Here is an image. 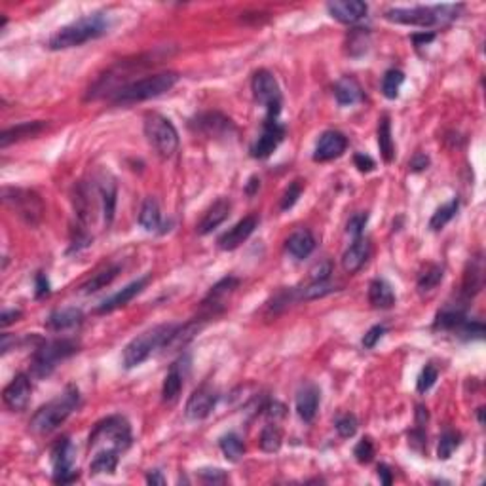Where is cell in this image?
<instances>
[{"mask_svg": "<svg viewBox=\"0 0 486 486\" xmlns=\"http://www.w3.org/2000/svg\"><path fill=\"white\" fill-rule=\"evenodd\" d=\"M108 27H111V21H108L107 13H89V16H84V18L61 27L50 38L47 47L50 50H69V47L82 46L86 42L97 40L103 35H107Z\"/></svg>", "mask_w": 486, "mask_h": 486, "instance_id": "obj_1", "label": "cell"}, {"mask_svg": "<svg viewBox=\"0 0 486 486\" xmlns=\"http://www.w3.org/2000/svg\"><path fill=\"white\" fill-rule=\"evenodd\" d=\"M78 405H80V392L77 385H69L61 395L52 399L50 403L42 405L33 414L29 422L30 431L38 433V435L55 431L78 409Z\"/></svg>", "mask_w": 486, "mask_h": 486, "instance_id": "obj_2", "label": "cell"}, {"mask_svg": "<svg viewBox=\"0 0 486 486\" xmlns=\"http://www.w3.org/2000/svg\"><path fill=\"white\" fill-rule=\"evenodd\" d=\"M179 74L177 72H158V74H152V77L139 78V80H133L125 88L118 89L116 94L111 97V101L116 107H130V105H135V103L149 101V99H154V97H160L166 91L177 84Z\"/></svg>", "mask_w": 486, "mask_h": 486, "instance_id": "obj_3", "label": "cell"}, {"mask_svg": "<svg viewBox=\"0 0 486 486\" xmlns=\"http://www.w3.org/2000/svg\"><path fill=\"white\" fill-rule=\"evenodd\" d=\"M463 10L462 4H441V6L392 8L385 12V19L392 23L412 25V27H433L452 21Z\"/></svg>", "mask_w": 486, "mask_h": 486, "instance_id": "obj_4", "label": "cell"}, {"mask_svg": "<svg viewBox=\"0 0 486 486\" xmlns=\"http://www.w3.org/2000/svg\"><path fill=\"white\" fill-rule=\"evenodd\" d=\"M175 329H177V323H164V325L152 327L133 338L124 348V356H122L124 367L133 368L141 365L142 361H147L156 350H162L166 346Z\"/></svg>", "mask_w": 486, "mask_h": 486, "instance_id": "obj_5", "label": "cell"}, {"mask_svg": "<svg viewBox=\"0 0 486 486\" xmlns=\"http://www.w3.org/2000/svg\"><path fill=\"white\" fill-rule=\"evenodd\" d=\"M78 350H80V344L72 338H57V340H46V342L42 340L33 354V363H30L33 374L38 378L50 376L61 361L78 354Z\"/></svg>", "mask_w": 486, "mask_h": 486, "instance_id": "obj_6", "label": "cell"}, {"mask_svg": "<svg viewBox=\"0 0 486 486\" xmlns=\"http://www.w3.org/2000/svg\"><path fill=\"white\" fill-rule=\"evenodd\" d=\"M145 137L160 158H171L179 149V133L171 120L158 113L145 116Z\"/></svg>", "mask_w": 486, "mask_h": 486, "instance_id": "obj_7", "label": "cell"}, {"mask_svg": "<svg viewBox=\"0 0 486 486\" xmlns=\"http://www.w3.org/2000/svg\"><path fill=\"white\" fill-rule=\"evenodd\" d=\"M2 200L25 225L38 226L42 217L46 213L42 198L35 190L29 188H4L2 190Z\"/></svg>", "mask_w": 486, "mask_h": 486, "instance_id": "obj_8", "label": "cell"}, {"mask_svg": "<svg viewBox=\"0 0 486 486\" xmlns=\"http://www.w3.org/2000/svg\"><path fill=\"white\" fill-rule=\"evenodd\" d=\"M131 427L124 416H108L101 420L95 429L89 433L88 448H95L99 443H108V448L125 451L131 445Z\"/></svg>", "mask_w": 486, "mask_h": 486, "instance_id": "obj_9", "label": "cell"}, {"mask_svg": "<svg viewBox=\"0 0 486 486\" xmlns=\"http://www.w3.org/2000/svg\"><path fill=\"white\" fill-rule=\"evenodd\" d=\"M251 89L255 95V101L266 108V118H279L281 113V89L272 72L266 69L255 72Z\"/></svg>", "mask_w": 486, "mask_h": 486, "instance_id": "obj_10", "label": "cell"}, {"mask_svg": "<svg viewBox=\"0 0 486 486\" xmlns=\"http://www.w3.org/2000/svg\"><path fill=\"white\" fill-rule=\"evenodd\" d=\"M77 448L69 437H63L52 448V465H54V480L57 485H71L78 480L80 473L74 469Z\"/></svg>", "mask_w": 486, "mask_h": 486, "instance_id": "obj_11", "label": "cell"}, {"mask_svg": "<svg viewBox=\"0 0 486 486\" xmlns=\"http://www.w3.org/2000/svg\"><path fill=\"white\" fill-rule=\"evenodd\" d=\"M237 287H239V279L234 278V276L222 278L219 283H215L213 287H211V290L208 293V297L203 298V303H202L203 317L209 320V317H215L217 314H220V312L226 308L228 298L236 293Z\"/></svg>", "mask_w": 486, "mask_h": 486, "instance_id": "obj_12", "label": "cell"}, {"mask_svg": "<svg viewBox=\"0 0 486 486\" xmlns=\"http://www.w3.org/2000/svg\"><path fill=\"white\" fill-rule=\"evenodd\" d=\"M285 128L279 124L278 118H266L262 124V133L251 145V156L256 160H266L273 150L278 149L279 142L283 141Z\"/></svg>", "mask_w": 486, "mask_h": 486, "instance_id": "obj_13", "label": "cell"}, {"mask_svg": "<svg viewBox=\"0 0 486 486\" xmlns=\"http://www.w3.org/2000/svg\"><path fill=\"white\" fill-rule=\"evenodd\" d=\"M30 393H33L30 378L27 374L19 373L12 382L4 388L2 399H4V405H6L8 409L16 410V412H21V410L27 409V405H29Z\"/></svg>", "mask_w": 486, "mask_h": 486, "instance_id": "obj_14", "label": "cell"}, {"mask_svg": "<svg viewBox=\"0 0 486 486\" xmlns=\"http://www.w3.org/2000/svg\"><path fill=\"white\" fill-rule=\"evenodd\" d=\"M348 149V139L344 133L340 131L329 130L325 133H321L320 141L315 145L314 150V160L315 162H329L334 160L338 156H342Z\"/></svg>", "mask_w": 486, "mask_h": 486, "instance_id": "obj_15", "label": "cell"}, {"mask_svg": "<svg viewBox=\"0 0 486 486\" xmlns=\"http://www.w3.org/2000/svg\"><path fill=\"white\" fill-rule=\"evenodd\" d=\"M215 405H217V393L209 385H202L188 397L184 414L190 420H203V418H208L213 412Z\"/></svg>", "mask_w": 486, "mask_h": 486, "instance_id": "obj_16", "label": "cell"}, {"mask_svg": "<svg viewBox=\"0 0 486 486\" xmlns=\"http://www.w3.org/2000/svg\"><path fill=\"white\" fill-rule=\"evenodd\" d=\"M256 225H259V219L255 215H249V217H243L239 222L232 226L230 230L225 232L222 236L219 237V247L222 251H234L237 249L243 242H247L249 236L255 232Z\"/></svg>", "mask_w": 486, "mask_h": 486, "instance_id": "obj_17", "label": "cell"}, {"mask_svg": "<svg viewBox=\"0 0 486 486\" xmlns=\"http://www.w3.org/2000/svg\"><path fill=\"white\" fill-rule=\"evenodd\" d=\"M327 10L331 13V18L340 23L354 25L367 16L368 6L361 0H337V2H329Z\"/></svg>", "mask_w": 486, "mask_h": 486, "instance_id": "obj_18", "label": "cell"}, {"mask_svg": "<svg viewBox=\"0 0 486 486\" xmlns=\"http://www.w3.org/2000/svg\"><path fill=\"white\" fill-rule=\"evenodd\" d=\"M150 281V276H145V278H139L137 281H133V283L125 285L124 289L118 290V293H114L113 297L107 298V300H103L101 306L95 310L97 314H111V312H114V310L118 308H124L125 304H130L133 298L141 293L147 285H149Z\"/></svg>", "mask_w": 486, "mask_h": 486, "instance_id": "obj_19", "label": "cell"}, {"mask_svg": "<svg viewBox=\"0 0 486 486\" xmlns=\"http://www.w3.org/2000/svg\"><path fill=\"white\" fill-rule=\"evenodd\" d=\"M482 285H485V262H482V256L479 255L473 256L465 266L462 281V297L465 300H471L479 295Z\"/></svg>", "mask_w": 486, "mask_h": 486, "instance_id": "obj_20", "label": "cell"}, {"mask_svg": "<svg viewBox=\"0 0 486 486\" xmlns=\"http://www.w3.org/2000/svg\"><path fill=\"white\" fill-rule=\"evenodd\" d=\"M192 128H196V131H202L205 135L217 137V135H226L234 131V124H232L230 118H226L219 113H205L200 114L196 118L192 120Z\"/></svg>", "mask_w": 486, "mask_h": 486, "instance_id": "obj_21", "label": "cell"}, {"mask_svg": "<svg viewBox=\"0 0 486 486\" xmlns=\"http://www.w3.org/2000/svg\"><path fill=\"white\" fill-rule=\"evenodd\" d=\"M47 128V122L44 120H35V122H23V124H18L10 128V130L2 131L0 135V147L6 149L12 142L25 141V139H33V137L40 135L42 131Z\"/></svg>", "mask_w": 486, "mask_h": 486, "instance_id": "obj_22", "label": "cell"}, {"mask_svg": "<svg viewBox=\"0 0 486 486\" xmlns=\"http://www.w3.org/2000/svg\"><path fill=\"white\" fill-rule=\"evenodd\" d=\"M230 209H232L230 200H228V198H219V200H217V202H215L213 205L205 211V213H203L202 220L198 222V234H202V236L211 234L217 226H220L226 219H228Z\"/></svg>", "mask_w": 486, "mask_h": 486, "instance_id": "obj_23", "label": "cell"}, {"mask_svg": "<svg viewBox=\"0 0 486 486\" xmlns=\"http://www.w3.org/2000/svg\"><path fill=\"white\" fill-rule=\"evenodd\" d=\"M368 256H371V243H368V239L357 237L356 242L351 243L350 247L344 251V255H342V268L348 273H357L365 266Z\"/></svg>", "mask_w": 486, "mask_h": 486, "instance_id": "obj_24", "label": "cell"}, {"mask_svg": "<svg viewBox=\"0 0 486 486\" xmlns=\"http://www.w3.org/2000/svg\"><path fill=\"white\" fill-rule=\"evenodd\" d=\"M320 388L314 384L304 385L303 390L297 393V412L300 420L314 422L317 409H320Z\"/></svg>", "mask_w": 486, "mask_h": 486, "instance_id": "obj_25", "label": "cell"}, {"mask_svg": "<svg viewBox=\"0 0 486 486\" xmlns=\"http://www.w3.org/2000/svg\"><path fill=\"white\" fill-rule=\"evenodd\" d=\"M97 188H99V202H101V209H103V220L105 225L111 226L114 220V211H116V183H114L113 177H105L97 183Z\"/></svg>", "mask_w": 486, "mask_h": 486, "instance_id": "obj_26", "label": "cell"}, {"mask_svg": "<svg viewBox=\"0 0 486 486\" xmlns=\"http://www.w3.org/2000/svg\"><path fill=\"white\" fill-rule=\"evenodd\" d=\"M183 361L179 359L177 363H173L169 373L166 374L164 385H162V399L164 403H175L181 395V390L184 385V373H183Z\"/></svg>", "mask_w": 486, "mask_h": 486, "instance_id": "obj_27", "label": "cell"}, {"mask_svg": "<svg viewBox=\"0 0 486 486\" xmlns=\"http://www.w3.org/2000/svg\"><path fill=\"white\" fill-rule=\"evenodd\" d=\"M315 249V237L312 236V232L306 228H298L287 237V251L290 256H295L298 261H303L306 256L312 255V251Z\"/></svg>", "mask_w": 486, "mask_h": 486, "instance_id": "obj_28", "label": "cell"}, {"mask_svg": "<svg viewBox=\"0 0 486 486\" xmlns=\"http://www.w3.org/2000/svg\"><path fill=\"white\" fill-rule=\"evenodd\" d=\"M84 314L78 308H63L55 310L54 314H50V317L46 320V327L50 331L63 332L69 331V329H74V327L82 325Z\"/></svg>", "mask_w": 486, "mask_h": 486, "instance_id": "obj_29", "label": "cell"}, {"mask_svg": "<svg viewBox=\"0 0 486 486\" xmlns=\"http://www.w3.org/2000/svg\"><path fill=\"white\" fill-rule=\"evenodd\" d=\"M368 303L376 310H388L395 304V293L385 279H373L368 285Z\"/></svg>", "mask_w": 486, "mask_h": 486, "instance_id": "obj_30", "label": "cell"}, {"mask_svg": "<svg viewBox=\"0 0 486 486\" xmlns=\"http://www.w3.org/2000/svg\"><path fill=\"white\" fill-rule=\"evenodd\" d=\"M334 97H337L338 105H342V107L356 105L363 99V89L356 78L344 77L334 84Z\"/></svg>", "mask_w": 486, "mask_h": 486, "instance_id": "obj_31", "label": "cell"}, {"mask_svg": "<svg viewBox=\"0 0 486 486\" xmlns=\"http://www.w3.org/2000/svg\"><path fill=\"white\" fill-rule=\"evenodd\" d=\"M120 451L116 448H105V451L97 452L94 460L89 462V473L101 475V473H114L118 468Z\"/></svg>", "mask_w": 486, "mask_h": 486, "instance_id": "obj_32", "label": "cell"}, {"mask_svg": "<svg viewBox=\"0 0 486 486\" xmlns=\"http://www.w3.org/2000/svg\"><path fill=\"white\" fill-rule=\"evenodd\" d=\"M378 149L382 160L385 164H392L393 158H395V145H393L392 137V124H390V118L385 114L378 120Z\"/></svg>", "mask_w": 486, "mask_h": 486, "instance_id": "obj_33", "label": "cell"}, {"mask_svg": "<svg viewBox=\"0 0 486 486\" xmlns=\"http://www.w3.org/2000/svg\"><path fill=\"white\" fill-rule=\"evenodd\" d=\"M120 272V266H116V264H113V266H107L103 268V270H99L97 273H94L91 278L86 281V283L80 287L82 289L84 295H91V293H97V290L105 289L107 285H111L114 281V278L118 276Z\"/></svg>", "mask_w": 486, "mask_h": 486, "instance_id": "obj_34", "label": "cell"}, {"mask_svg": "<svg viewBox=\"0 0 486 486\" xmlns=\"http://www.w3.org/2000/svg\"><path fill=\"white\" fill-rule=\"evenodd\" d=\"M139 225L145 228V230L154 232L160 228L162 225V215H160V205L156 202L154 198H147L142 202L141 213H139Z\"/></svg>", "mask_w": 486, "mask_h": 486, "instance_id": "obj_35", "label": "cell"}, {"mask_svg": "<svg viewBox=\"0 0 486 486\" xmlns=\"http://www.w3.org/2000/svg\"><path fill=\"white\" fill-rule=\"evenodd\" d=\"M219 446L226 460H230V462H239L245 454V445H243L242 437L236 433H228L225 437H220Z\"/></svg>", "mask_w": 486, "mask_h": 486, "instance_id": "obj_36", "label": "cell"}, {"mask_svg": "<svg viewBox=\"0 0 486 486\" xmlns=\"http://www.w3.org/2000/svg\"><path fill=\"white\" fill-rule=\"evenodd\" d=\"M261 448L268 454H273L281 448V443H283V433H281V427L273 422V424H268L264 426V429L261 431Z\"/></svg>", "mask_w": 486, "mask_h": 486, "instance_id": "obj_37", "label": "cell"}, {"mask_svg": "<svg viewBox=\"0 0 486 486\" xmlns=\"http://www.w3.org/2000/svg\"><path fill=\"white\" fill-rule=\"evenodd\" d=\"M458 208H460V202H458V198H454V200H451L448 203H445V205H441L435 213H433L431 220H429V228L431 230H443L448 222H451L454 217H456L458 213Z\"/></svg>", "mask_w": 486, "mask_h": 486, "instance_id": "obj_38", "label": "cell"}, {"mask_svg": "<svg viewBox=\"0 0 486 486\" xmlns=\"http://www.w3.org/2000/svg\"><path fill=\"white\" fill-rule=\"evenodd\" d=\"M465 321V312L463 308H445L439 312L437 320H435V329H443V331H454Z\"/></svg>", "mask_w": 486, "mask_h": 486, "instance_id": "obj_39", "label": "cell"}, {"mask_svg": "<svg viewBox=\"0 0 486 486\" xmlns=\"http://www.w3.org/2000/svg\"><path fill=\"white\" fill-rule=\"evenodd\" d=\"M403 82V71H399V69H390V71H385L384 78H382V94H384L385 99H397L399 89H401Z\"/></svg>", "mask_w": 486, "mask_h": 486, "instance_id": "obj_40", "label": "cell"}, {"mask_svg": "<svg viewBox=\"0 0 486 486\" xmlns=\"http://www.w3.org/2000/svg\"><path fill=\"white\" fill-rule=\"evenodd\" d=\"M443 276H445L443 268L437 266V264H429L418 278V290L420 293H429L443 281Z\"/></svg>", "mask_w": 486, "mask_h": 486, "instance_id": "obj_41", "label": "cell"}, {"mask_svg": "<svg viewBox=\"0 0 486 486\" xmlns=\"http://www.w3.org/2000/svg\"><path fill=\"white\" fill-rule=\"evenodd\" d=\"M462 443V435L454 429H446L439 439V446H437V458L439 460H448L454 454L458 446Z\"/></svg>", "mask_w": 486, "mask_h": 486, "instance_id": "obj_42", "label": "cell"}, {"mask_svg": "<svg viewBox=\"0 0 486 486\" xmlns=\"http://www.w3.org/2000/svg\"><path fill=\"white\" fill-rule=\"evenodd\" d=\"M334 290H338V285L331 283L329 279H325V281H312L308 287H304L303 293L298 295V298H304V300H315V298H323V297H327V295H331V293H334Z\"/></svg>", "mask_w": 486, "mask_h": 486, "instance_id": "obj_43", "label": "cell"}, {"mask_svg": "<svg viewBox=\"0 0 486 486\" xmlns=\"http://www.w3.org/2000/svg\"><path fill=\"white\" fill-rule=\"evenodd\" d=\"M437 378H439L437 368L433 367V365H426V367L422 368L418 380H416V390H418V393L429 392L433 388V384L437 382Z\"/></svg>", "mask_w": 486, "mask_h": 486, "instance_id": "obj_44", "label": "cell"}, {"mask_svg": "<svg viewBox=\"0 0 486 486\" xmlns=\"http://www.w3.org/2000/svg\"><path fill=\"white\" fill-rule=\"evenodd\" d=\"M300 194H303V183H300V181H293V183L289 184V188L285 190V194L281 196L279 209H281V211H287V209L293 208V205L298 202Z\"/></svg>", "mask_w": 486, "mask_h": 486, "instance_id": "obj_45", "label": "cell"}, {"mask_svg": "<svg viewBox=\"0 0 486 486\" xmlns=\"http://www.w3.org/2000/svg\"><path fill=\"white\" fill-rule=\"evenodd\" d=\"M334 426H337V431L340 437L350 439V437H354V435L357 433V418L354 414L340 416Z\"/></svg>", "mask_w": 486, "mask_h": 486, "instance_id": "obj_46", "label": "cell"}, {"mask_svg": "<svg viewBox=\"0 0 486 486\" xmlns=\"http://www.w3.org/2000/svg\"><path fill=\"white\" fill-rule=\"evenodd\" d=\"M354 456L359 463H368L374 458V445L371 437H363L354 448Z\"/></svg>", "mask_w": 486, "mask_h": 486, "instance_id": "obj_47", "label": "cell"}, {"mask_svg": "<svg viewBox=\"0 0 486 486\" xmlns=\"http://www.w3.org/2000/svg\"><path fill=\"white\" fill-rule=\"evenodd\" d=\"M458 331L462 334L465 340H475V338L485 337V325L479 323V321H463L462 325L458 327Z\"/></svg>", "mask_w": 486, "mask_h": 486, "instance_id": "obj_48", "label": "cell"}, {"mask_svg": "<svg viewBox=\"0 0 486 486\" xmlns=\"http://www.w3.org/2000/svg\"><path fill=\"white\" fill-rule=\"evenodd\" d=\"M200 479L208 485H222V482H228V475L222 471V469H211V468H203L198 471Z\"/></svg>", "mask_w": 486, "mask_h": 486, "instance_id": "obj_49", "label": "cell"}, {"mask_svg": "<svg viewBox=\"0 0 486 486\" xmlns=\"http://www.w3.org/2000/svg\"><path fill=\"white\" fill-rule=\"evenodd\" d=\"M409 445L412 446L416 452L426 451L427 435H426V429H424V427L416 426V429H412V431L409 433Z\"/></svg>", "mask_w": 486, "mask_h": 486, "instance_id": "obj_50", "label": "cell"}, {"mask_svg": "<svg viewBox=\"0 0 486 486\" xmlns=\"http://www.w3.org/2000/svg\"><path fill=\"white\" fill-rule=\"evenodd\" d=\"M367 213H356L350 220H348V228H346V230H348V234H351L354 237H359L361 236L363 228H365V225H367Z\"/></svg>", "mask_w": 486, "mask_h": 486, "instance_id": "obj_51", "label": "cell"}, {"mask_svg": "<svg viewBox=\"0 0 486 486\" xmlns=\"http://www.w3.org/2000/svg\"><path fill=\"white\" fill-rule=\"evenodd\" d=\"M385 332V327L384 325H374L371 327L367 331V334L363 337V346L367 348V350H371V348H374V346L378 344V340L382 337H384Z\"/></svg>", "mask_w": 486, "mask_h": 486, "instance_id": "obj_52", "label": "cell"}, {"mask_svg": "<svg viewBox=\"0 0 486 486\" xmlns=\"http://www.w3.org/2000/svg\"><path fill=\"white\" fill-rule=\"evenodd\" d=\"M262 410H264V414L268 416V420H273L276 424L287 414V412H285V405H281L279 401H270Z\"/></svg>", "mask_w": 486, "mask_h": 486, "instance_id": "obj_53", "label": "cell"}, {"mask_svg": "<svg viewBox=\"0 0 486 486\" xmlns=\"http://www.w3.org/2000/svg\"><path fill=\"white\" fill-rule=\"evenodd\" d=\"M310 273H312V281H325V279L331 278V273H332L331 262L323 261V262H320V264H315Z\"/></svg>", "mask_w": 486, "mask_h": 486, "instance_id": "obj_54", "label": "cell"}, {"mask_svg": "<svg viewBox=\"0 0 486 486\" xmlns=\"http://www.w3.org/2000/svg\"><path fill=\"white\" fill-rule=\"evenodd\" d=\"M354 164H356V167L361 173L373 171L374 167H376V162H374L368 154H363V152H357V154L354 156Z\"/></svg>", "mask_w": 486, "mask_h": 486, "instance_id": "obj_55", "label": "cell"}, {"mask_svg": "<svg viewBox=\"0 0 486 486\" xmlns=\"http://www.w3.org/2000/svg\"><path fill=\"white\" fill-rule=\"evenodd\" d=\"M46 295H50V281H47L44 273L38 272L35 278V297L42 298L46 297Z\"/></svg>", "mask_w": 486, "mask_h": 486, "instance_id": "obj_56", "label": "cell"}, {"mask_svg": "<svg viewBox=\"0 0 486 486\" xmlns=\"http://www.w3.org/2000/svg\"><path fill=\"white\" fill-rule=\"evenodd\" d=\"M427 166H429V158H427L426 154H422V152L414 154V158H412L409 164V167L412 171H424Z\"/></svg>", "mask_w": 486, "mask_h": 486, "instance_id": "obj_57", "label": "cell"}, {"mask_svg": "<svg viewBox=\"0 0 486 486\" xmlns=\"http://www.w3.org/2000/svg\"><path fill=\"white\" fill-rule=\"evenodd\" d=\"M19 317H21V310H4L2 315H0V325L8 327L10 323H13V321H18Z\"/></svg>", "mask_w": 486, "mask_h": 486, "instance_id": "obj_58", "label": "cell"}, {"mask_svg": "<svg viewBox=\"0 0 486 486\" xmlns=\"http://www.w3.org/2000/svg\"><path fill=\"white\" fill-rule=\"evenodd\" d=\"M378 479L382 485H392L393 482V475H392V469H390V465H385V463H380L378 465Z\"/></svg>", "mask_w": 486, "mask_h": 486, "instance_id": "obj_59", "label": "cell"}, {"mask_svg": "<svg viewBox=\"0 0 486 486\" xmlns=\"http://www.w3.org/2000/svg\"><path fill=\"white\" fill-rule=\"evenodd\" d=\"M435 40V35L433 33H418V35H412V42L416 46H426L429 42Z\"/></svg>", "mask_w": 486, "mask_h": 486, "instance_id": "obj_60", "label": "cell"}, {"mask_svg": "<svg viewBox=\"0 0 486 486\" xmlns=\"http://www.w3.org/2000/svg\"><path fill=\"white\" fill-rule=\"evenodd\" d=\"M427 418H429V416H427V409H426V407H422V405H418V407H416V426H418V427L426 426Z\"/></svg>", "mask_w": 486, "mask_h": 486, "instance_id": "obj_61", "label": "cell"}, {"mask_svg": "<svg viewBox=\"0 0 486 486\" xmlns=\"http://www.w3.org/2000/svg\"><path fill=\"white\" fill-rule=\"evenodd\" d=\"M147 482H149V485H166V479L162 477V473L158 469H154V471H150V473L147 475Z\"/></svg>", "mask_w": 486, "mask_h": 486, "instance_id": "obj_62", "label": "cell"}, {"mask_svg": "<svg viewBox=\"0 0 486 486\" xmlns=\"http://www.w3.org/2000/svg\"><path fill=\"white\" fill-rule=\"evenodd\" d=\"M259 188H261V181H259L256 177H251L249 184H247V188H245L247 190V194H249V196H253V194H255V190H259Z\"/></svg>", "mask_w": 486, "mask_h": 486, "instance_id": "obj_63", "label": "cell"}]
</instances>
